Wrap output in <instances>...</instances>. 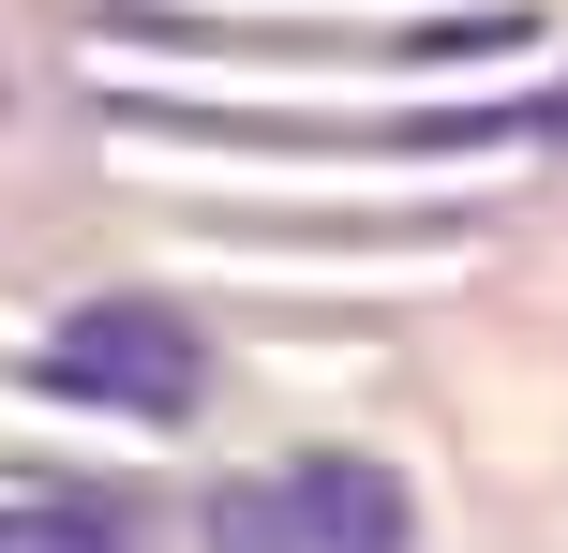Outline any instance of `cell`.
Instances as JSON below:
<instances>
[{"mask_svg": "<svg viewBox=\"0 0 568 553\" xmlns=\"http://www.w3.org/2000/svg\"><path fill=\"white\" fill-rule=\"evenodd\" d=\"M105 45H180V60H314V75H434V60H509L524 16H464V30H105Z\"/></svg>", "mask_w": 568, "mask_h": 553, "instance_id": "cell-3", "label": "cell"}, {"mask_svg": "<svg viewBox=\"0 0 568 553\" xmlns=\"http://www.w3.org/2000/svg\"><path fill=\"white\" fill-rule=\"evenodd\" d=\"M210 553H404V479L359 449H314V464L210 509Z\"/></svg>", "mask_w": 568, "mask_h": 553, "instance_id": "cell-1", "label": "cell"}, {"mask_svg": "<svg viewBox=\"0 0 568 553\" xmlns=\"http://www.w3.org/2000/svg\"><path fill=\"white\" fill-rule=\"evenodd\" d=\"M45 375L75 389V404H120V419H180L210 359H195V329H180L165 299H90V315L45 345Z\"/></svg>", "mask_w": 568, "mask_h": 553, "instance_id": "cell-2", "label": "cell"}, {"mask_svg": "<svg viewBox=\"0 0 568 553\" xmlns=\"http://www.w3.org/2000/svg\"><path fill=\"white\" fill-rule=\"evenodd\" d=\"M0 553H105L90 509H0Z\"/></svg>", "mask_w": 568, "mask_h": 553, "instance_id": "cell-4", "label": "cell"}]
</instances>
